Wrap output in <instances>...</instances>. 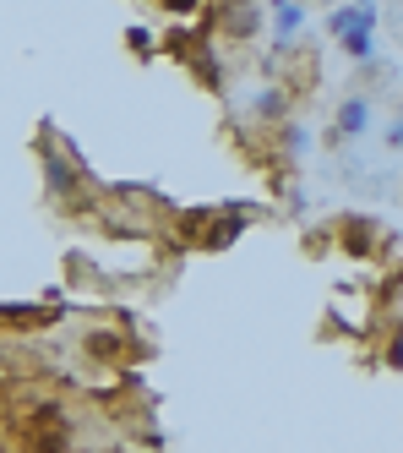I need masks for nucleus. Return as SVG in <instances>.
<instances>
[{
    "label": "nucleus",
    "instance_id": "2",
    "mask_svg": "<svg viewBox=\"0 0 403 453\" xmlns=\"http://www.w3.org/2000/svg\"><path fill=\"white\" fill-rule=\"evenodd\" d=\"M300 22H306V6H300V0H273V34L278 39H294Z\"/></svg>",
    "mask_w": 403,
    "mask_h": 453
},
{
    "label": "nucleus",
    "instance_id": "5",
    "mask_svg": "<svg viewBox=\"0 0 403 453\" xmlns=\"http://www.w3.org/2000/svg\"><path fill=\"white\" fill-rule=\"evenodd\" d=\"M284 148H289V153H306V148H311V132H306L300 120H289V126H284Z\"/></svg>",
    "mask_w": 403,
    "mask_h": 453
},
{
    "label": "nucleus",
    "instance_id": "4",
    "mask_svg": "<svg viewBox=\"0 0 403 453\" xmlns=\"http://www.w3.org/2000/svg\"><path fill=\"white\" fill-rule=\"evenodd\" d=\"M251 110H256L262 120H278V115H289V99H284V88H262L256 99H251Z\"/></svg>",
    "mask_w": 403,
    "mask_h": 453
},
{
    "label": "nucleus",
    "instance_id": "1",
    "mask_svg": "<svg viewBox=\"0 0 403 453\" xmlns=\"http://www.w3.org/2000/svg\"><path fill=\"white\" fill-rule=\"evenodd\" d=\"M365 126H371V104H365L360 93H349L338 104V115H332V132L338 137H365Z\"/></svg>",
    "mask_w": 403,
    "mask_h": 453
},
{
    "label": "nucleus",
    "instance_id": "7",
    "mask_svg": "<svg viewBox=\"0 0 403 453\" xmlns=\"http://www.w3.org/2000/svg\"><path fill=\"white\" fill-rule=\"evenodd\" d=\"M354 6H371V0H354Z\"/></svg>",
    "mask_w": 403,
    "mask_h": 453
},
{
    "label": "nucleus",
    "instance_id": "6",
    "mask_svg": "<svg viewBox=\"0 0 403 453\" xmlns=\"http://www.w3.org/2000/svg\"><path fill=\"white\" fill-rule=\"evenodd\" d=\"M387 148H403V120H392V126H387Z\"/></svg>",
    "mask_w": 403,
    "mask_h": 453
},
{
    "label": "nucleus",
    "instance_id": "3",
    "mask_svg": "<svg viewBox=\"0 0 403 453\" xmlns=\"http://www.w3.org/2000/svg\"><path fill=\"white\" fill-rule=\"evenodd\" d=\"M371 39H376V27H371V22H360V27H349L338 44H344L349 60H371Z\"/></svg>",
    "mask_w": 403,
    "mask_h": 453
}]
</instances>
